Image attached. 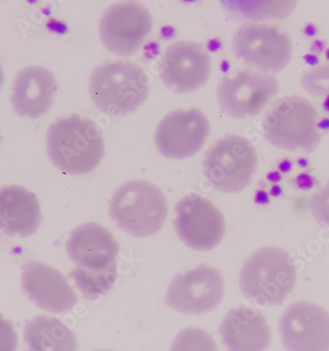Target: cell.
<instances>
[{
    "mask_svg": "<svg viewBox=\"0 0 329 351\" xmlns=\"http://www.w3.org/2000/svg\"><path fill=\"white\" fill-rule=\"evenodd\" d=\"M210 134V123L197 109L169 112L158 125L155 143L167 158L186 159L204 147Z\"/></svg>",
    "mask_w": 329,
    "mask_h": 351,
    "instance_id": "12",
    "label": "cell"
},
{
    "mask_svg": "<svg viewBox=\"0 0 329 351\" xmlns=\"http://www.w3.org/2000/svg\"><path fill=\"white\" fill-rule=\"evenodd\" d=\"M22 281L25 292L45 311L60 314L71 311L77 303V296L66 278L46 263H27Z\"/></svg>",
    "mask_w": 329,
    "mask_h": 351,
    "instance_id": "16",
    "label": "cell"
},
{
    "mask_svg": "<svg viewBox=\"0 0 329 351\" xmlns=\"http://www.w3.org/2000/svg\"><path fill=\"white\" fill-rule=\"evenodd\" d=\"M296 267L285 250L265 247L252 254L240 274L241 290L258 305L282 303L296 285Z\"/></svg>",
    "mask_w": 329,
    "mask_h": 351,
    "instance_id": "4",
    "label": "cell"
},
{
    "mask_svg": "<svg viewBox=\"0 0 329 351\" xmlns=\"http://www.w3.org/2000/svg\"><path fill=\"white\" fill-rule=\"evenodd\" d=\"M315 51H324V44H322L321 42H319V40H317V42L315 43Z\"/></svg>",
    "mask_w": 329,
    "mask_h": 351,
    "instance_id": "27",
    "label": "cell"
},
{
    "mask_svg": "<svg viewBox=\"0 0 329 351\" xmlns=\"http://www.w3.org/2000/svg\"><path fill=\"white\" fill-rule=\"evenodd\" d=\"M258 153L247 138L227 136L209 148L204 160L205 177L219 192L235 193L245 190L258 167Z\"/></svg>",
    "mask_w": 329,
    "mask_h": 351,
    "instance_id": "6",
    "label": "cell"
},
{
    "mask_svg": "<svg viewBox=\"0 0 329 351\" xmlns=\"http://www.w3.org/2000/svg\"><path fill=\"white\" fill-rule=\"evenodd\" d=\"M4 74L3 69H2L1 65H0V89H1L2 84H3Z\"/></svg>",
    "mask_w": 329,
    "mask_h": 351,
    "instance_id": "28",
    "label": "cell"
},
{
    "mask_svg": "<svg viewBox=\"0 0 329 351\" xmlns=\"http://www.w3.org/2000/svg\"><path fill=\"white\" fill-rule=\"evenodd\" d=\"M47 145L51 162L69 175L92 172L105 156L102 130L78 114L56 121L47 132Z\"/></svg>",
    "mask_w": 329,
    "mask_h": 351,
    "instance_id": "1",
    "label": "cell"
},
{
    "mask_svg": "<svg viewBox=\"0 0 329 351\" xmlns=\"http://www.w3.org/2000/svg\"><path fill=\"white\" fill-rule=\"evenodd\" d=\"M17 346L18 337L12 324L0 315V351H14Z\"/></svg>",
    "mask_w": 329,
    "mask_h": 351,
    "instance_id": "25",
    "label": "cell"
},
{
    "mask_svg": "<svg viewBox=\"0 0 329 351\" xmlns=\"http://www.w3.org/2000/svg\"><path fill=\"white\" fill-rule=\"evenodd\" d=\"M299 0H220L231 14L252 21L283 20L295 10Z\"/></svg>",
    "mask_w": 329,
    "mask_h": 351,
    "instance_id": "21",
    "label": "cell"
},
{
    "mask_svg": "<svg viewBox=\"0 0 329 351\" xmlns=\"http://www.w3.org/2000/svg\"><path fill=\"white\" fill-rule=\"evenodd\" d=\"M326 56H328V60H329V49H328V53H326Z\"/></svg>",
    "mask_w": 329,
    "mask_h": 351,
    "instance_id": "30",
    "label": "cell"
},
{
    "mask_svg": "<svg viewBox=\"0 0 329 351\" xmlns=\"http://www.w3.org/2000/svg\"><path fill=\"white\" fill-rule=\"evenodd\" d=\"M224 280L218 269L200 265L173 278L167 292L169 307L186 315L205 314L220 305Z\"/></svg>",
    "mask_w": 329,
    "mask_h": 351,
    "instance_id": "11",
    "label": "cell"
},
{
    "mask_svg": "<svg viewBox=\"0 0 329 351\" xmlns=\"http://www.w3.org/2000/svg\"><path fill=\"white\" fill-rule=\"evenodd\" d=\"M175 227L180 239L195 251L214 249L225 236V219L220 209L196 193L178 202Z\"/></svg>",
    "mask_w": 329,
    "mask_h": 351,
    "instance_id": "10",
    "label": "cell"
},
{
    "mask_svg": "<svg viewBox=\"0 0 329 351\" xmlns=\"http://www.w3.org/2000/svg\"><path fill=\"white\" fill-rule=\"evenodd\" d=\"M310 210L319 223L329 226V180L328 183L313 195Z\"/></svg>",
    "mask_w": 329,
    "mask_h": 351,
    "instance_id": "24",
    "label": "cell"
},
{
    "mask_svg": "<svg viewBox=\"0 0 329 351\" xmlns=\"http://www.w3.org/2000/svg\"><path fill=\"white\" fill-rule=\"evenodd\" d=\"M324 108L326 112H329V95L326 97V101H324Z\"/></svg>",
    "mask_w": 329,
    "mask_h": 351,
    "instance_id": "29",
    "label": "cell"
},
{
    "mask_svg": "<svg viewBox=\"0 0 329 351\" xmlns=\"http://www.w3.org/2000/svg\"><path fill=\"white\" fill-rule=\"evenodd\" d=\"M302 85L310 95H329V65L315 67L302 78Z\"/></svg>",
    "mask_w": 329,
    "mask_h": 351,
    "instance_id": "23",
    "label": "cell"
},
{
    "mask_svg": "<svg viewBox=\"0 0 329 351\" xmlns=\"http://www.w3.org/2000/svg\"><path fill=\"white\" fill-rule=\"evenodd\" d=\"M306 62H308L310 64H317L319 60H317V56L314 55H308L306 56Z\"/></svg>",
    "mask_w": 329,
    "mask_h": 351,
    "instance_id": "26",
    "label": "cell"
},
{
    "mask_svg": "<svg viewBox=\"0 0 329 351\" xmlns=\"http://www.w3.org/2000/svg\"><path fill=\"white\" fill-rule=\"evenodd\" d=\"M279 91L276 78L267 72L241 71L223 77L217 88L218 103L230 118L258 114Z\"/></svg>",
    "mask_w": 329,
    "mask_h": 351,
    "instance_id": "8",
    "label": "cell"
},
{
    "mask_svg": "<svg viewBox=\"0 0 329 351\" xmlns=\"http://www.w3.org/2000/svg\"><path fill=\"white\" fill-rule=\"evenodd\" d=\"M152 25L149 10L139 2L127 0L105 11L99 31L108 51L119 56H130L141 49Z\"/></svg>",
    "mask_w": 329,
    "mask_h": 351,
    "instance_id": "9",
    "label": "cell"
},
{
    "mask_svg": "<svg viewBox=\"0 0 329 351\" xmlns=\"http://www.w3.org/2000/svg\"><path fill=\"white\" fill-rule=\"evenodd\" d=\"M223 343L232 351H261L269 346L271 332L260 312L247 306L232 309L220 326Z\"/></svg>",
    "mask_w": 329,
    "mask_h": 351,
    "instance_id": "17",
    "label": "cell"
},
{
    "mask_svg": "<svg viewBox=\"0 0 329 351\" xmlns=\"http://www.w3.org/2000/svg\"><path fill=\"white\" fill-rule=\"evenodd\" d=\"M89 93L103 114L123 117L136 111L147 99L149 80L145 71L132 62H106L94 69Z\"/></svg>",
    "mask_w": 329,
    "mask_h": 351,
    "instance_id": "2",
    "label": "cell"
},
{
    "mask_svg": "<svg viewBox=\"0 0 329 351\" xmlns=\"http://www.w3.org/2000/svg\"><path fill=\"white\" fill-rule=\"evenodd\" d=\"M42 220L37 197L20 186L0 190V230L10 236H30Z\"/></svg>",
    "mask_w": 329,
    "mask_h": 351,
    "instance_id": "19",
    "label": "cell"
},
{
    "mask_svg": "<svg viewBox=\"0 0 329 351\" xmlns=\"http://www.w3.org/2000/svg\"><path fill=\"white\" fill-rule=\"evenodd\" d=\"M109 210L119 229L134 237L147 238L163 227L168 202L156 184L135 180L119 186L110 199Z\"/></svg>",
    "mask_w": 329,
    "mask_h": 351,
    "instance_id": "3",
    "label": "cell"
},
{
    "mask_svg": "<svg viewBox=\"0 0 329 351\" xmlns=\"http://www.w3.org/2000/svg\"><path fill=\"white\" fill-rule=\"evenodd\" d=\"M211 58L208 51L191 42H177L164 51L160 77L164 86L177 93L195 92L208 81Z\"/></svg>",
    "mask_w": 329,
    "mask_h": 351,
    "instance_id": "13",
    "label": "cell"
},
{
    "mask_svg": "<svg viewBox=\"0 0 329 351\" xmlns=\"http://www.w3.org/2000/svg\"><path fill=\"white\" fill-rule=\"evenodd\" d=\"M66 252L76 267L88 271H110L118 265V241L109 229L94 222L82 224L72 232Z\"/></svg>",
    "mask_w": 329,
    "mask_h": 351,
    "instance_id": "15",
    "label": "cell"
},
{
    "mask_svg": "<svg viewBox=\"0 0 329 351\" xmlns=\"http://www.w3.org/2000/svg\"><path fill=\"white\" fill-rule=\"evenodd\" d=\"M263 130L268 143L288 152H312L321 136L317 128V112L305 98L285 97L265 114Z\"/></svg>",
    "mask_w": 329,
    "mask_h": 351,
    "instance_id": "5",
    "label": "cell"
},
{
    "mask_svg": "<svg viewBox=\"0 0 329 351\" xmlns=\"http://www.w3.org/2000/svg\"><path fill=\"white\" fill-rule=\"evenodd\" d=\"M234 55L247 65L276 73L289 64L292 43L289 36L271 25L247 23L234 34Z\"/></svg>",
    "mask_w": 329,
    "mask_h": 351,
    "instance_id": "7",
    "label": "cell"
},
{
    "mask_svg": "<svg viewBox=\"0 0 329 351\" xmlns=\"http://www.w3.org/2000/svg\"><path fill=\"white\" fill-rule=\"evenodd\" d=\"M25 341L33 351L77 350L75 335L56 318L38 316L25 328Z\"/></svg>",
    "mask_w": 329,
    "mask_h": 351,
    "instance_id": "20",
    "label": "cell"
},
{
    "mask_svg": "<svg viewBox=\"0 0 329 351\" xmlns=\"http://www.w3.org/2000/svg\"><path fill=\"white\" fill-rule=\"evenodd\" d=\"M286 350H329V314L314 303L292 304L279 325Z\"/></svg>",
    "mask_w": 329,
    "mask_h": 351,
    "instance_id": "14",
    "label": "cell"
},
{
    "mask_svg": "<svg viewBox=\"0 0 329 351\" xmlns=\"http://www.w3.org/2000/svg\"><path fill=\"white\" fill-rule=\"evenodd\" d=\"M118 271H95L75 267L71 272V278L85 298L96 299L105 295L112 289L118 280Z\"/></svg>",
    "mask_w": 329,
    "mask_h": 351,
    "instance_id": "22",
    "label": "cell"
},
{
    "mask_svg": "<svg viewBox=\"0 0 329 351\" xmlns=\"http://www.w3.org/2000/svg\"><path fill=\"white\" fill-rule=\"evenodd\" d=\"M56 90L55 75L45 67L30 66L19 72L13 87V109L22 117L37 119L44 116Z\"/></svg>",
    "mask_w": 329,
    "mask_h": 351,
    "instance_id": "18",
    "label": "cell"
}]
</instances>
